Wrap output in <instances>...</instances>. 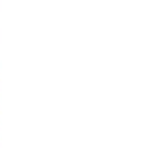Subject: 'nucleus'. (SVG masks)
I'll list each match as a JSON object with an SVG mask.
<instances>
[]
</instances>
